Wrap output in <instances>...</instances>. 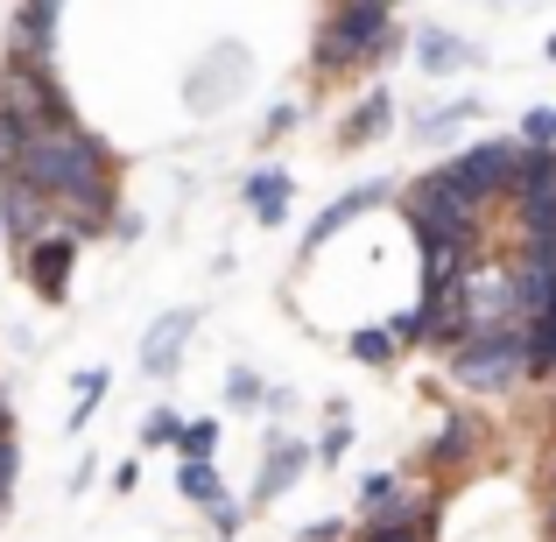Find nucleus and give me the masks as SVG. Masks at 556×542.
I'll list each match as a JSON object with an SVG mask.
<instances>
[{
	"mask_svg": "<svg viewBox=\"0 0 556 542\" xmlns=\"http://www.w3.org/2000/svg\"><path fill=\"white\" fill-rule=\"evenodd\" d=\"M8 177H22L50 204V226H64L71 240H106L113 226V149L92 127L64 121V127H28L22 155H14Z\"/></svg>",
	"mask_w": 556,
	"mask_h": 542,
	"instance_id": "1",
	"label": "nucleus"
},
{
	"mask_svg": "<svg viewBox=\"0 0 556 542\" xmlns=\"http://www.w3.org/2000/svg\"><path fill=\"white\" fill-rule=\"evenodd\" d=\"M402 50H408V28L394 22V0H331L311 71H317V85H331L345 71H388Z\"/></svg>",
	"mask_w": 556,
	"mask_h": 542,
	"instance_id": "2",
	"label": "nucleus"
},
{
	"mask_svg": "<svg viewBox=\"0 0 556 542\" xmlns=\"http://www.w3.org/2000/svg\"><path fill=\"white\" fill-rule=\"evenodd\" d=\"M402 218L422 247H458V254H479L486 240V204L465 198L444 169H422L416 184H402Z\"/></svg>",
	"mask_w": 556,
	"mask_h": 542,
	"instance_id": "3",
	"label": "nucleus"
},
{
	"mask_svg": "<svg viewBox=\"0 0 556 542\" xmlns=\"http://www.w3.org/2000/svg\"><path fill=\"white\" fill-rule=\"evenodd\" d=\"M444 374L472 394H515L529 380V360H521V325H486L465 331L458 345L444 353Z\"/></svg>",
	"mask_w": 556,
	"mask_h": 542,
	"instance_id": "4",
	"label": "nucleus"
},
{
	"mask_svg": "<svg viewBox=\"0 0 556 542\" xmlns=\"http://www.w3.org/2000/svg\"><path fill=\"white\" fill-rule=\"evenodd\" d=\"M0 113L22 121V127H64V121H78L71 92L56 85V64H14V56H0Z\"/></svg>",
	"mask_w": 556,
	"mask_h": 542,
	"instance_id": "5",
	"label": "nucleus"
},
{
	"mask_svg": "<svg viewBox=\"0 0 556 542\" xmlns=\"http://www.w3.org/2000/svg\"><path fill=\"white\" fill-rule=\"evenodd\" d=\"M515 149H521V141H472L465 155H451V163H444V177L458 184L465 198L501 204L507 184H515Z\"/></svg>",
	"mask_w": 556,
	"mask_h": 542,
	"instance_id": "6",
	"label": "nucleus"
},
{
	"mask_svg": "<svg viewBox=\"0 0 556 542\" xmlns=\"http://www.w3.org/2000/svg\"><path fill=\"white\" fill-rule=\"evenodd\" d=\"M14 254H22V275H28V289H36L42 303H64V297H71V268H78V240H71L64 226H42L36 240H22Z\"/></svg>",
	"mask_w": 556,
	"mask_h": 542,
	"instance_id": "7",
	"label": "nucleus"
},
{
	"mask_svg": "<svg viewBox=\"0 0 556 542\" xmlns=\"http://www.w3.org/2000/svg\"><path fill=\"white\" fill-rule=\"evenodd\" d=\"M437 515H444V493H416V501L402 493L394 507L359 521V535L367 542H437Z\"/></svg>",
	"mask_w": 556,
	"mask_h": 542,
	"instance_id": "8",
	"label": "nucleus"
},
{
	"mask_svg": "<svg viewBox=\"0 0 556 542\" xmlns=\"http://www.w3.org/2000/svg\"><path fill=\"white\" fill-rule=\"evenodd\" d=\"M56 22H64V0H22L8 22V56L14 64H56Z\"/></svg>",
	"mask_w": 556,
	"mask_h": 542,
	"instance_id": "9",
	"label": "nucleus"
},
{
	"mask_svg": "<svg viewBox=\"0 0 556 542\" xmlns=\"http://www.w3.org/2000/svg\"><path fill=\"white\" fill-rule=\"evenodd\" d=\"M374 204H388V184H359V190H345V198H331L325 212L311 218V232H303V254H325V247L339 240V232L353 226V218H367Z\"/></svg>",
	"mask_w": 556,
	"mask_h": 542,
	"instance_id": "10",
	"label": "nucleus"
},
{
	"mask_svg": "<svg viewBox=\"0 0 556 542\" xmlns=\"http://www.w3.org/2000/svg\"><path fill=\"white\" fill-rule=\"evenodd\" d=\"M198 331V311H163L155 317V331L141 339V374H155V380H169L184 366V339Z\"/></svg>",
	"mask_w": 556,
	"mask_h": 542,
	"instance_id": "11",
	"label": "nucleus"
},
{
	"mask_svg": "<svg viewBox=\"0 0 556 542\" xmlns=\"http://www.w3.org/2000/svg\"><path fill=\"white\" fill-rule=\"evenodd\" d=\"M472 458H479V423H472V408H451L444 430H437V444L422 451V465H430L437 479H451V472H465Z\"/></svg>",
	"mask_w": 556,
	"mask_h": 542,
	"instance_id": "12",
	"label": "nucleus"
},
{
	"mask_svg": "<svg viewBox=\"0 0 556 542\" xmlns=\"http://www.w3.org/2000/svg\"><path fill=\"white\" fill-rule=\"evenodd\" d=\"M303 472H311V444H289V437H275L268 458H261V479H254V507H275Z\"/></svg>",
	"mask_w": 556,
	"mask_h": 542,
	"instance_id": "13",
	"label": "nucleus"
},
{
	"mask_svg": "<svg viewBox=\"0 0 556 542\" xmlns=\"http://www.w3.org/2000/svg\"><path fill=\"white\" fill-rule=\"evenodd\" d=\"M408 42H416V71H430V78H458L479 64V42L451 36V28H416Z\"/></svg>",
	"mask_w": 556,
	"mask_h": 542,
	"instance_id": "14",
	"label": "nucleus"
},
{
	"mask_svg": "<svg viewBox=\"0 0 556 542\" xmlns=\"http://www.w3.org/2000/svg\"><path fill=\"white\" fill-rule=\"evenodd\" d=\"M42 226H50V204H42L22 177H0V232H8V247L36 240Z\"/></svg>",
	"mask_w": 556,
	"mask_h": 542,
	"instance_id": "15",
	"label": "nucleus"
},
{
	"mask_svg": "<svg viewBox=\"0 0 556 542\" xmlns=\"http://www.w3.org/2000/svg\"><path fill=\"white\" fill-rule=\"evenodd\" d=\"M289 204H296V177H289L282 163H275V169H254V177H247V212H254L261 226H282Z\"/></svg>",
	"mask_w": 556,
	"mask_h": 542,
	"instance_id": "16",
	"label": "nucleus"
},
{
	"mask_svg": "<svg viewBox=\"0 0 556 542\" xmlns=\"http://www.w3.org/2000/svg\"><path fill=\"white\" fill-rule=\"evenodd\" d=\"M388 121H394V92H388V85H374V92L353 106V121L339 127V149H367V141L388 135Z\"/></svg>",
	"mask_w": 556,
	"mask_h": 542,
	"instance_id": "17",
	"label": "nucleus"
},
{
	"mask_svg": "<svg viewBox=\"0 0 556 542\" xmlns=\"http://www.w3.org/2000/svg\"><path fill=\"white\" fill-rule=\"evenodd\" d=\"M521 360H529V380H549L556 374V297L521 325Z\"/></svg>",
	"mask_w": 556,
	"mask_h": 542,
	"instance_id": "18",
	"label": "nucleus"
},
{
	"mask_svg": "<svg viewBox=\"0 0 556 542\" xmlns=\"http://www.w3.org/2000/svg\"><path fill=\"white\" fill-rule=\"evenodd\" d=\"M472 121H479V99H451V106H430L416 127H408V135H416L422 149H444V141H458Z\"/></svg>",
	"mask_w": 556,
	"mask_h": 542,
	"instance_id": "19",
	"label": "nucleus"
},
{
	"mask_svg": "<svg viewBox=\"0 0 556 542\" xmlns=\"http://www.w3.org/2000/svg\"><path fill=\"white\" fill-rule=\"evenodd\" d=\"M218 64H226V71H198V78H190V106H212V92L232 99L247 85V50H240V42H226V50H218Z\"/></svg>",
	"mask_w": 556,
	"mask_h": 542,
	"instance_id": "20",
	"label": "nucleus"
},
{
	"mask_svg": "<svg viewBox=\"0 0 556 542\" xmlns=\"http://www.w3.org/2000/svg\"><path fill=\"white\" fill-rule=\"evenodd\" d=\"M345 345H353L359 366H394V360H402V339H394V325H359Z\"/></svg>",
	"mask_w": 556,
	"mask_h": 542,
	"instance_id": "21",
	"label": "nucleus"
},
{
	"mask_svg": "<svg viewBox=\"0 0 556 542\" xmlns=\"http://www.w3.org/2000/svg\"><path fill=\"white\" fill-rule=\"evenodd\" d=\"M177 493H184V501H212V493H226V479H218V458H184L177 465Z\"/></svg>",
	"mask_w": 556,
	"mask_h": 542,
	"instance_id": "22",
	"label": "nucleus"
},
{
	"mask_svg": "<svg viewBox=\"0 0 556 542\" xmlns=\"http://www.w3.org/2000/svg\"><path fill=\"white\" fill-rule=\"evenodd\" d=\"M71 388H78V408H71V430H85V423L99 416V402H106V388H113V374L106 366H85L78 380H71Z\"/></svg>",
	"mask_w": 556,
	"mask_h": 542,
	"instance_id": "23",
	"label": "nucleus"
},
{
	"mask_svg": "<svg viewBox=\"0 0 556 542\" xmlns=\"http://www.w3.org/2000/svg\"><path fill=\"white\" fill-rule=\"evenodd\" d=\"M394 501H402V472H367L359 479V521L380 515V507H394Z\"/></svg>",
	"mask_w": 556,
	"mask_h": 542,
	"instance_id": "24",
	"label": "nucleus"
},
{
	"mask_svg": "<svg viewBox=\"0 0 556 542\" xmlns=\"http://www.w3.org/2000/svg\"><path fill=\"white\" fill-rule=\"evenodd\" d=\"M204 521H212V535H218V542H232V535L247 529V507L232 501V493H212V501H204Z\"/></svg>",
	"mask_w": 556,
	"mask_h": 542,
	"instance_id": "25",
	"label": "nucleus"
},
{
	"mask_svg": "<svg viewBox=\"0 0 556 542\" xmlns=\"http://www.w3.org/2000/svg\"><path fill=\"white\" fill-rule=\"evenodd\" d=\"M345 451H353V416H331L325 437H317V451H311V465H339Z\"/></svg>",
	"mask_w": 556,
	"mask_h": 542,
	"instance_id": "26",
	"label": "nucleus"
},
{
	"mask_svg": "<svg viewBox=\"0 0 556 542\" xmlns=\"http://www.w3.org/2000/svg\"><path fill=\"white\" fill-rule=\"evenodd\" d=\"M521 149H556V106H529V113H521Z\"/></svg>",
	"mask_w": 556,
	"mask_h": 542,
	"instance_id": "27",
	"label": "nucleus"
},
{
	"mask_svg": "<svg viewBox=\"0 0 556 542\" xmlns=\"http://www.w3.org/2000/svg\"><path fill=\"white\" fill-rule=\"evenodd\" d=\"M261 394H268V388H261L254 366H232V374H226V402L232 408H261Z\"/></svg>",
	"mask_w": 556,
	"mask_h": 542,
	"instance_id": "28",
	"label": "nucleus"
},
{
	"mask_svg": "<svg viewBox=\"0 0 556 542\" xmlns=\"http://www.w3.org/2000/svg\"><path fill=\"white\" fill-rule=\"evenodd\" d=\"M218 451V423H184L177 430V458H212Z\"/></svg>",
	"mask_w": 556,
	"mask_h": 542,
	"instance_id": "29",
	"label": "nucleus"
},
{
	"mask_svg": "<svg viewBox=\"0 0 556 542\" xmlns=\"http://www.w3.org/2000/svg\"><path fill=\"white\" fill-rule=\"evenodd\" d=\"M177 430H184V416L177 408H149V416H141V444H177Z\"/></svg>",
	"mask_w": 556,
	"mask_h": 542,
	"instance_id": "30",
	"label": "nucleus"
},
{
	"mask_svg": "<svg viewBox=\"0 0 556 542\" xmlns=\"http://www.w3.org/2000/svg\"><path fill=\"white\" fill-rule=\"evenodd\" d=\"M22 135H28V127L0 113V177H8V169H14V155H22Z\"/></svg>",
	"mask_w": 556,
	"mask_h": 542,
	"instance_id": "31",
	"label": "nucleus"
},
{
	"mask_svg": "<svg viewBox=\"0 0 556 542\" xmlns=\"http://www.w3.org/2000/svg\"><path fill=\"white\" fill-rule=\"evenodd\" d=\"M14 472H22V451H14V437H0V501L14 493Z\"/></svg>",
	"mask_w": 556,
	"mask_h": 542,
	"instance_id": "32",
	"label": "nucleus"
},
{
	"mask_svg": "<svg viewBox=\"0 0 556 542\" xmlns=\"http://www.w3.org/2000/svg\"><path fill=\"white\" fill-rule=\"evenodd\" d=\"M345 535H353V529H345V521L331 515V521H311V529H303L296 542H345Z\"/></svg>",
	"mask_w": 556,
	"mask_h": 542,
	"instance_id": "33",
	"label": "nucleus"
},
{
	"mask_svg": "<svg viewBox=\"0 0 556 542\" xmlns=\"http://www.w3.org/2000/svg\"><path fill=\"white\" fill-rule=\"evenodd\" d=\"M296 121H303L296 106H275V113H268V127H261V141H282V135H289V127H296Z\"/></svg>",
	"mask_w": 556,
	"mask_h": 542,
	"instance_id": "34",
	"label": "nucleus"
},
{
	"mask_svg": "<svg viewBox=\"0 0 556 542\" xmlns=\"http://www.w3.org/2000/svg\"><path fill=\"white\" fill-rule=\"evenodd\" d=\"M0 437H14V408H8V394H0Z\"/></svg>",
	"mask_w": 556,
	"mask_h": 542,
	"instance_id": "35",
	"label": "nucleus"
},
{
	"mask_svg": "<svg viewBox=\"0 0 556 542\" xmlns=\"http://www.w3.org/2000/svg\"><path fill=\"white\" fill-rule=\"evenodd\" d=\"M549 542H556V501H549Z\"/></svg>",
	"mask_w": 556,
	"mask_h": 542,
	"instance_id": "36",
	"label": "nucleus"
},
{
	"mask_svg": "<svg viewBox=\"0 0 556 542\" xmlns=\"http://www.w3.org/2000/svg\"><path fill=\"white\" fill-rule=\"evenodd\" d=\"M549 64H556V36H549Z\"/></svg>",
	"mask_w": 556,
	"mask_h": 542,
	"instance_id": "37",
	"label": "nucleus"
},
{
	"mask_svg": "<svg viewBox=\"0 0 556 542\" xmlns=\"http://www.w3.org/2000/svg\"><path fill=\"white\" fill-rule=\"evenodd\" d=\"M345 542H367V535H345Z\"/></svg>",
	"mask_w": 556,
	"mask_h": 542,
	"instance_id": "38",
	"label": "nucleus"
},
{
	"mask_svg": "<svg viewBox=\"0 0 556 542\" xmlns=\"http://www.w3.org/2000/svg\"><path fill=\"white\" fill-rule=\"evenodd\" d=\"M0 247H8V232H0Z\"/></svg>",
	"mask_w": 556,
	"mask_h": 542,
	"instance_id": "39",
	"label": "nucleus"
}]
</instances>
